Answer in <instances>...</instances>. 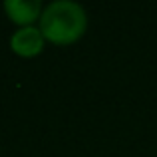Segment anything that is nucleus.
I'll return each mask as SVG.
<instances>
[{"instance_id":"7ed1b4c3","label":"nucleus","mask_w":157,"mask_h":157,"mask_svg":"<svg viewBox=\"0 0 157 157\" xmlns=\"http://www.w3.org/2000/svg\"><path fill=\"white\" fill-rule=\"evenodd\" d=\"M4 10L8 12L12 22L22 24L26 28L38 16H42V4H40V0H6Z\"/></svg>"},{"instance_id":"f03ea898","label":"nucleus","mask_w":157,"mask_h":157,"mask_svg":"<svg viewBox=\"0 0 157 157\" xmlns=\"http://www.w3.org/2000/svg\"><path fill=\"white\" fill-rule=\"evenodd\" d=\"M10 48L20 56H36L44 48V34L34 26H26L10 38Z\"/></svg>"},{"instance_id":"f257e3e1","label":"nucleus","mask_w":157,"mask_h":157,"mask_svg":"<svg viewBox=\"0 0 157 157\" xmlns=\"http://www.w3.org/2000/svg\"><path fill=\"white\" fill-rule=\"evenodd\" d=\"M86 26H88V18L84 8L72 0H56L48 4V8L40 16V32L44 34V38L60 46L72 44L82 38Z\"/></svg>"}]
</instances>
